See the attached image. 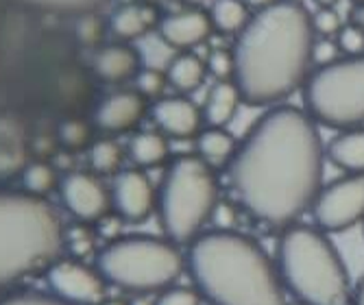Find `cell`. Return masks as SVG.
Listing matches in <instances>:
<instances>
[{
  "label": "cell",
  "mask_w": 364,
  "mask_h": 305,
  "mask_svg": "<svg viewBox=\"0 0 364 305\" xmlns=\"http://www.w3.org/2000/svg\"><path fill=\"white\" fill-rule=\"evenodd\" d=\"M323 168L325 144L316 122L304 109L275 105L249 127L227 175L242 212L284 229L312 208Z\"/></svg>",
  "instance_id": "1"
},
{
  "label": "cell",
  "mask_w": 364,
  "mask_h": 305,
  "mask_svg": "<svg viewBox=\"0 0 364 305\" xmlns=\"http://www.w3.org/2000/svg\"><path fill=\"white\" fill-rule=\"evenodd\" d=\"M314 31L304 5L279 0L251 14L234 38V83L249 107H275L301 90L312 70Z\"/></svg>",
  "instance_id": "2"
},
{
  "label": "cell",
  "mask_w": 364,
  "mask_h": 305,
  "mask_svg": "<svg viewBox=\"0 0 364 305\" xmlns=\"http://www.w3.org/2000/svg\"><path fill=\"white\" fill-rule=\"evenodd\" d=\"M183 259L198 294L212 305H286L277 266L245 233L203 231Z\"/></svg>",
  "instance_id": "3"
},
{
  "label": "cell",
  "mask_w": 364,
  "mask_h": 305,
  "mask_svg": "<svg viewBox=\"0 0 364 305\" xmlns=\"http://www.w3.org/2000/svg\"><path fill=\"white\" fill-rule=\"evenodd\" d=\"M275 266L284 290L304 305H345L349 299V270L316 225L284 227Z\"/></svg>",
  "instance_id": "4"
},
{
  "label": "cell",
  "mask_w": 364,
  "mask_h": 305,
  "mask_svg": "<svg viewBox=\"0 0 364 305\" xmlns=\"http://www.w3.org/2000/svg\"><path fill=\"white\" fill-rule=\"evenodd\" d=\"M63 231L48 203L36 194L0 192V290L50 264Z\"/></svg>",
  "instance_id": "5"
},
{
  "label": "cell",
  "mask_w": 364,
  "mask_h": 305,
  "mask_svg": "<svg viewBox=\"0 0 364 305\" xmlns=\"http://www.w3.org/2000/svg\"><path fill=\"white\" fill-rule=\"evenodd\" d=\"M214 168L198 155H179L168 166L159 186V223L168 240L190 245L203 233L218 203Z\"/></svg>",
  "instance_id": "6"
},
{
  "label": "cell",
  "mask_w": 364,
  "mask_h": 305,
  "mask_svg": "<svg viewBox=\"0 0 364 305\" xmlns=\"http://www.w3.org/2000/svg\"><path fill=\"white\" fill-rule=\"evenodd\" d=\"M186 266L183 255L171 240L131 235L107 245L98 255L103 279L131 292L168 288Z\"/></svg>",
  "instance_id": "7"
},
{
  "label": "cell",
  "mask_w": 364,
  "mask_h": 305,
  "mask_svg": "<svg viewBox=\"0 0 364 305\" xmlns=\"http://www.w3.org/2000/svg\"><path fill=\"white\" fill-rule=\"evenodd\" d=\"M304 112L327 129L364 127V55L312 68L304 87Z\"/></svg>",
  "instance_id": "8"
},
{
  "label": "cell",
  "mask_w": 364,
  "mask_h": 305,
  "mask_svg": "<svg viewBox=\"0 0 364 305\" xmlns=\"http://www.w3.org/2000/svg\"><path fill=\"white\" fill-rule=\"evenodd\" d=\"M312 218L325 233H341L364 220V175H345L318 190Z\"/></svg>",
  "instance_id": "9"
},
{
  "label": "cell",
  "mask_w": 364,
  "mask_h": 305,
  "mask_svg": "<svg viewBox=\"0 0 364 305\" xmlns=\"http://www.w3.org/2000/svg\"><path fill=\"white\" fill-rule=\"evenodd\" d=\"M48 286L70 305H96L103 301L105 282L101 273L77 262H57L48 268Z\"/></svg>",
  "instance_id": "10"
},
{
  "label": "cell",
  "mask_w": 364,
  "mask_h": 305,
  "mask_svg": "<svg viewBox=\"0 0 364 305\" xmlns=\"http://www.w3.org/2000/svg\"><path fill=\"white\" fill-rule=\"evenodd\" d=\"M112 200L118 214L129 223H142L155 205V190L142 171H124L114 179Z\"/></svg>",
  "instance_id": "11"
},
{
  "label": "cell",
  "mask_w": 364,
  "mask_h": 305,
  "mask_svg": "<svg viewBox=\"0 0 364 305\" xmlns=\"http://www.w3.org/2000/svg\"><path fill=\"white\" fill-rule=\"evenodd\" d=\"M61 198L79 220H98L109 210V192L92 175L75 173L61 181Z\"/></svg>",
  "instance_id": "12"
},
{
  "label": "cell",
  "mask_w": 364,
  "mask_h": 305,
  "mask_svg": "<svg viewBox=\"0 0 364 305\" xmlns=\"http://www.w3.org/2000/svg\"><path fill=\"white\" fill-rule=\"evenodd\" d=\"M161 38L177 50H190L198 44H203L212 36L210 14L198 7H186L175 14H168L159 20Z\"/></svg>",
  "instance_id": "13"
},
{
  "label": "cell",
  "mask_w": 364,
  "mask_h": 305,
  "mask_svg": "<svg viewBox=\"0 0 364 305\" xmlns=\"http://www.w3.org/2000/svg\"><path fill=\"white\" fill-rule=\"evenodd\" d=\"M151 116L164 133L177 140L194 138L203 124L201 107H196L186 96L159 98L151 109Z\"/></svg>",
  "instance_id": "14"
},
{
  "label": "cell",
  "mask_w": 364,
  "mask_h": 305,
  "mask_svg": "<svg viewBox=\"0 0 364 305\" xmlns=\"http://www.w3.org/2000/svg\"><path fill=\"white\" fill-rule=\"evenodd\" d=\"M146 114V98L138 90H120L109 94L96 109V122L109 133L134 129Z\"/></svg>",
  "instance_id": "15"
},
{
  "label": "cell",
  "mask_w": 364,
  "mask_h": 305,
  "mask_svg": "<svg viewBox=\"0 0 364 305\" xmlns=\"http://www.w3.org/2000/svg\"><path fill=\"white\" fill-rule=\"evenodd\" d=\"M94 70L98 77L109 83H122V81L134 79L142 70V63H140L136 46L112 44L96 55Z\"/></svg>",
  "instance_id": "16"
},
{
  "label": "cell",
  "mask_w": 364,
  "mask_h": 305,
  "mask_svg": "<svg viewBox=\"0 0 364 305\" xmlns=\"http://www.w3.org/2000/svg\"><path fill=\"white\" fill-rule=\"evenodd\" d=\"M325 159L347 175H364V127L341 131L325 146Z\"/></svg>",
  "instance_id": "17"
},
{
  "label": "cell",
  "mask_w": 364,
  "mask_h": 305,
  "mask_svg": "<svg viewBox=\"0 0 364 305\" xmlns=\"http://www.w3.org/2000/svg\"><path fill=\"white\" fill-rule=\"evenodd\" d=\"M240 105H242V98H240L236 83L234 81H216L210 87V92L205 96V103L201 107L203 122H208V127H227L238 114Z\"/></svg>",
  "instance_id": "18"
},
{
  "label": "cell",
  "mask_w": 364,
  "mask_h": 305,
  "mask_svg": "<svg viewBox=\"0 0 364 305\" xmlns=\"http://www.w3.org/2000/svg\"><path fill=\"white\" fill-rule=\"evenodd\" d=\"M155 18H157L155 11L146 3H129V5L118 7L112 14L109 28L120 40L138 42L142 36H146V33L153 28Z\"/></svg>",
  "instance_id": "19"
},
{
  "label": "cell",
  "mask_w": 364,
  "mask_h": 305,
  "mask_svg": "<svg viewBox=\"0 0 364 305\" xmlns=\"http://www.w3.org/2000/svg\"><path fill=\"white\" fill-rule=\"evenodd\" d=\"M236 146L238 140L225 127H208L196 133V155L212 168L227 166Z\"/></svg>",
  "instance_id": "20"
},
{
  "label": "cell",
  "mask_w": 364,
  "mask_h": 305,
  "mask_svg": "<svg viewBox=\"0 0 364 305\" xmlns=\"http://www.w3.org/2000/svg\"><path fill=\"white\" fill-rule=\"evenodd\" d=\"M205 77H208L205 61L190 50L177 53L171 65L166 68L168 85H173L179 94H188V92H194L196 87H201Z\"/></svg>",
  "instance_id": "21"
},
{
  "label": "cell",
  "mask_w": 364,
  "mask_h": 305,
  "mask_svg": "<svg viewBox=\"0 0 364 305\" xmlns=\"http://www.w3.org/2000/svg\"><path fill=\"white\" fill-rule=\"evenodd\" d=\"M208 14H210V22L214 31L223 33V36H234V38L251 18V11L242 0H212Z\"/></svg>",
  "instance_id": "22"
},
{
  "label": "cell",
  "mask_w": 364,
  "mask_h": 305,
  "mask_svg": "<svg viewBox=\"0 0 364 305\" xmlns=\"http://www.w3.org/2000/svg\"><path fill=\"white\" fill-rule=\"evenodd\" d=\"M129 155L142 168L159 166L168 157V140L157 131H142L134 135V140H131Z\"/></svg>",
  "instance_id": "23"
},
{
  "label": "cell",
  "mask_w": 364,
  "mask_h": 305,
  "mask_svg": "<svg viewBox=\"0 0 364 305\" xmlns=\"http://www.w3.org/2000/svg\"><path fill=\"white\" fill-rule=\"evenodd\" d=\"M136 50H138L142 68H153V70H164V73H166V68L171 65V61L179 53L175 46H171L166 40L161 38L159 31L157 33L149 31L146 36H142L136 42Z\"/></svg>",
  "instance_id": "24"
},
{
  "label": "cell",
  "mask_w": 364,
  "mask_h": 305,
  "mask_svg": "<svg viewBox=\"0 0 364 305\" xmlns=\"http://www.w3.org/2000/svg\"><path fill=\"white\" fill-rule=\"evenodd\" d=\"M18 3L57 14H94L105 7L109 0H18Z\"/></svg>",
  "instance_id": "25"
},
{
  "label": "cell",
  "mask_w": 364,
  "mask_h": 305,
  "mask_svg": "<svg viewBox=\"0 0 364 305\" xmlns=\"http://www.w3.org/2000/svg\"><path fill=\"white\" fill-rule=\"evenodd\" d=\"M90 161L94 166V171H98V173H103V175L116 173L122 161V149L112 140L96 142L90 151Z\"/></svg>",
  "instance_id": "26"
},
{
  "label": "cell",
  "mask_w": 364,
  "mask_h": 305,
  "mask_svg": "<svg viewBox=\"0 0 364 305\" xmlns=\"http://www.w3.org/2000/svg\"><path fill=\"white\" fill-rule=\"evenodd\" d=\"M334 40H336L343 57H360V55H364V26L358 24L355 20L343 24L341 31L334 36Z\"/></svg>",
  "instance_id": "27"
},
{
  "label": "cell",
  "mask_w": 364,
  "mask_h": 305,
  "mask_svg": "<svg viewBox=\"0 0 364 305\" xmlns=\"http://www.w3.org/2000/svg\"><path fill=\"white\" fill-rule=\"evenodd\" d=\"M22 179H24V188L28 190V194H36V196L38 194H46L57 183L55 171H53L50 166H46V164H31L24 171Z\"/></svg>",
  "instance_id": "28"
},
{
  "label": "cell",
  "mask_w": 364,
  "mask_h": 305,
  "mask_svg": "<svg viewBox=\"0 0 364 305\" xmlns=\"http://www.w3.org/2000/svg\"><path fill=\"white\" fill-rule=\"evenodd\" d=\"M310 24L316 38H334L343 26V20L334 7H316V11L310 14Z\"/></svg>",
  "instance_id": "29"
},
{
  "label": "cell",
  "mask_w": 364,
  "mask_h": 305,
  "mask_svg": "<svg viewBox=\"0 0 364 305\" xmlns=\"http://www.w3.org/2000/svg\"><path fill=\"white\" fill-rule=\"evenodd\" d=\"M205 65L216 81H234V53L231 48H214L208 55Z\"/></svg>",
  "instance_id": "30"
},
{
  "label": "cell",
  "mask_w": 364,
  "mask_h": 305,
  "mask_svg": "<svg viewBox=\"0 0 364 305\" xmlns=\"http://www.w3.org/2000/svg\"><path fill=\"white\" fill-rule=\"evenodd\" d=\"M168 79L164 70H153V68H142V70L136 75V90L144 96V98H153L159 96L166 87Z\"/></svg>",
  "instance_id": "31"
},
{
  "label": "cell",
  "mask_w": 364,
  "mask_h": 305,
  "mask_svg": "<svg viewBox=\"0 0 364 305\" xmlns=\"http://www.w3.org/2000/svg\"><path fill=\"white\" fill-rule=\"evenodd\" d=\"M341 48L336 44L334 38H316L314 36V44H312V68H321L327 63H334L336 59H341Z\"/></svg>",
  "instance_id": "32"
},
{
  "label": "cell",
  "mask_w": 364,
  "mask_h": 305,
  "mask_svg": "<svg viewBox=\"0 0 364 305\" xmlns=\"http://www.w3.org/2000/svg\"><path fill=\"white\" fill-rule=\"evenodd\" d=\"M59 138H61V142L68 149H81L87 142V138H90V129L81 120H68V122L61 124Z\"/></svg>",
  "instance_id": "33"
},
{
  "label": "cell",
  "mask_w": 364,
  "mask_h": 305,
  "mask_svg": "<svg viewBox=\"0 0 364 305\" xmlns=\"http://www.w3.org/2000/svg\"><path fill=\"white\" fill-rule=\"evenodd\" d=\"M155 305H198V294L188 288H171L161 292Z\"/></svg>",
  "instance_id": "34"
},
{
  "label": "cell",
  "mask_w": 364,
  "mask_h": 305,
  "mask_svg": "<svg viewBox=\"0 0 364 305\" xmlns=\"http://www.w3.org/2000/svg\"><path fill=\"white\" fill-rule=\"evenodd\" d=\"M0 305H70V303L61 301L59 296H44V294L26 292V294H16V296L0 301Z\"/></svg>",
  "instance_id": "35"
},
{
  "label": "cell",
  "mask_w": 364,
  "mask_h": 305,
  "mask_svg": "<svg viewBox=\"0 0 364 305\" xmlns=\"http://www.w3.org/2000/svg\"><path fill=\"white\" fill-rule=\"evenodd\" d=\"M216 229H234L236 225V210L229 205V203L218 200L216 208L212 212V220H210Z\"/></svg>",
  "instance_id": "36"
},
{
  "label": "cell",
  "mask_w": 364,
  "mask_h": 305,
  "mask_svg": "<svg viewBox=\"0 0 364 305\" xmlns=\"http://www.w3.org/2000/svg\"><path fill=\"white\" fill-rule=\"evenodd\" d=\"M242 3L249 7V11H262V9H269L273 7L275 3H279V0H242Z\"/></svg>",
  "instance_id": "37"
},
{
  "label": "cell",
  "mask_w": 364,
  "mask_h": 305,
  "mask_svg": "<svg viewBox=\"0 0 364 305\" xmlns=\"http://www.w3.org/2000/svg\"><path fill=\"white\" fill-rule=\"evenodd\" d=\"M353 305H364V277L360 279V284L353 292Z\"/></svg>",
  "instance_id": "38"
},
{
  "label": "cell",
  "mask_w": 364,
  "mask_h": 305,
  "mask_svg": "<svg viewBox=\"0 0 364 305\" xmlns=\"http://www.w3.org/2000/svg\"><path fill=\"white\" fill-rule=\"evenodd\" d=\"M351 20H355L358 24L364 26V5H353V9H351Z\"/></svg>",
  "instance_id": "39"
},
{
  "label": "cell",
  "mask_w": 364,
  "mask_h": 305,
  "mask_svg": "<svg viewBox=\"0 0 364 305\" xmlns=\"http://www.w3.org/2000/svg\"><path fill=\"white\" fill-rule=\"evenodd\" d=\"M188 7H198V9H203V5H210L212 0H186Z\"/></svg>",
  "instance_id": "40"
},
{
  "label": "cell",
  "mask_w": 364,
  "mask_h": 305,
  "mask_svg": "<svg viewBox=\"0 0 364 305\" xmlns=\"http://www.w3.org/2000/svg\"><path fill=\"white\" fill-rule=\"evenodd\" d=\"M316 7H334L338 0H314Z\"/></svg>",
  "instance_id": "41"
},
{
  "label": "cell",
  "mask_w": 364,
  "mask_h": 305,
  "mask_svg": "<svg viewBox=\"0 0 364 305\" xmlns=\"http://www.w3.org/2000/svg\"><path fill=\"white\" fill-rule=\"evenodd\" d=\"M286 3H296V5H304V0H286Z\"/></svg>",
  "instance_id": "42"
},
{
  "label": "cell",
  "mask_w": 364,
  "mask_h": 305,
  "mask_svg": "<svg viewBox=\"0 0 364 305\" xmlns=\"http://www.w3.org/2000/svg\"><path fill=\"white\" fill-rule=\"evenodd\" d=\"M107 305H127V303H120V301H112V303H107Z\"/></svg>",
  "instance_id": "43"
},
{
  "label": "cell",
  "mask_w": 364,
  "mask_h": 305,
  "mask_svg": "<svg viewBox=\"0 0 364 305\" xmlns=\"http://www.w3.org/2000/svg\"><path fill=\"white\" fill-rule=\"evenodd\" d=\"M353 5H364V0H351Z\"/></svg>",
  "instance_id": "44"
},
{
  "label": "cell",
  "mask_w": 364,
  "mask_h": 305,
  "mask_svg": "<svg viewBox=\"0 0 364 305\" xmlns=\"http://www.w3.org/2000/svg\"><path fill=\"white\" fill-rule=\"evenodd\" d=\"M290 305H304V303H299V301H296V303H290Z\"/></svg>",
  "instance_id": "45"
},
{
  "label": "cell",
  "mask_w": 364,
  "mask_h": 305,
  "mask_svg": "<svg viewBox=\"0 0 364 305\" xmlns=\"http://www.w3.org/2000/svg\"><path fill=\"white\" fill-rule=\"evenodd\" d=\"M146 3H157V0H146Z\"/></svg>",
  "instance_id": "46"
}]
</instances>
